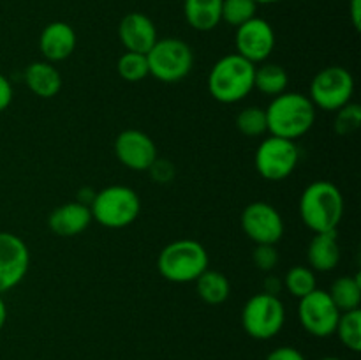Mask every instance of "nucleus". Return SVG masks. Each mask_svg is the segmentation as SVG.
Listing matches in <instances>:
<instances>
[{"label": "nucleus", "mask_w": 361, "mask_h": 360, "mask_svg": "<svg viewBox=\"0 0 361 360\" xmlns=\"http://www.w3.org/2000/svg\"><path fill=\"white\" fill-rule=\"evenodd\" d=\"M267 112V124L270 136L296 141L305 136L316 124L317 108L309 95L302 92H288L271 99Z\"/></svg>", "instance_id": "obj_1"}, {"label": "nucleus", "mask_w": 361, "mask_h": 360, "mask_svg": "<svg viewBox=\"0 0 361 360\" xmlns=\"http://www.w3.org/2000/svg\"><path fill=\"white\" fill-rule=\"evenodd\" d=\"M298 210L303 224L314 233L335 232L344 215V196L330 180H316L303 189Z\"/></svg>", "instance_id": "obj_2"}, {"label": "nucleus", "mask_w": 361, "mask_h": 360, "mask_svg": "<svg viewBox=\"0 0 361 360\" xmlns=\"http://www.w3.org/2000/svg\"><path fill=\"white\" fill-rule=\"evenodd\" d=\"M254 71L256 66L238 53L222 56L208 74V92L222 104L243 101L254 90Z\"/></svg>", "instance_id": "obj_3"}, {"label": "nucleus", "mask_w": 361, "mask_h": 360, "mask_svg": "<svg viewBox=\"0 0 361 360\" xmlns=\"http://www.w3.org/2000/svg\"><path fill=\"white\" fill-rule=\"evenodd\" d=\"M210 265L207 247L192 239H178L159 253L157 270L166 281L176 284L194 282Z\"/></svg>", "instance_id": "obj_4"}, {"label": "nucleus", "mask_w": 361, "mask_h": 360, "mask_svg": "<svg viewBox=\"0 0 361 360\" xmlns=\"http://www.w3.org/2000/svg\"><path fill=\"white\" fill-rule=\"evenodd\" d=\"M90 212L92 219L104 228H127L140 217L141 200L133 187L108 186L95 193Z\"/></svg>", "instance_id": "obj_5"}, {"label": "nucleus", "mask_w": 361, "mask_h": 360, "mask_svg": "<svg viewBox=\"0 0 361 360\" xmlns=\"http://www.w3.org/2000/svg\"><path fill=\"white\" fill-rule=\"evenodd\" d=\"M148 73L162 83H178L194 67L192 48L178 37L157 39L147 53Z\"/></svg>", "instance_id": "obj_6"}, {"label": "nucleus", "mask_w": 361, "mask_h": 360, "mask_svg": "<svg viewBox=\"0 0 361 360\" xmlns=\"http://www.w3.org/2000/svg\"><path fill=\"white\" fill-rule=\"evenodd\" d=\"M286 323V307L275 295L261 292L250 296L242 309V327L257 341L274 339Z\"/></svg>", "instance_id": "obj_7"}, {"label": "nucleus", "mask_w": 361, "mask_h": 360, "mask_svg": "<svg viewBox=\"0 0 361 360\" xmlns=\"http://www.w3.org/2000/svg\"><path fill=\"white\" fill-rule=\"evenodd\" d=\"M355 94V78L345 67L328 66L310 81L309 99L323 112H337L351 102Z\"/></svg>", "instance_id": "obj_8"}, {"label": "nucleus", "mask_w": 361, "mask_h": 360, "mask_svg": "<svg viewBox=\"0 0 361 360\" xmlns=\"http://www.w3.org/2000/svg\"><path fill=\"white\" fill-rule=\"evenodd\" d=\"M300 162V147L296 141L286 138L268 136L257 145L254 154L256 172L270 182L288 179Z\"/></svg>", "instance_id": "obj_9"}, {"label": "nucleus", "mask_w": 361, "mask_h": 360, "mask_svg": "<svg viewBox=\"0 0 361 360\" xmlns=\"http://www.w3.org/2000/svg\"><path fill=\"white\" fill-rule=\"evenodd\" d=\"M341 311L324 289H314L312 293L300 299L298 320L300 325L314 337H330L335 334Z\"/></svg>", "instance_id": "obj_10"}, {"label": "nucleus", "mask_w": 361, "mask_h": 360, "mask_svg": "<svg viewBox=\"0 0 361 360\" xmlns=\"http://www.w3.org/2000/svg\"><path fill=\"white\" fill-rule=\"evenodd\" d=\"M240 224L254 244L275 246L284 236V219L281 212L267 201H254L247 205L240 217Z\"/></svg>", "instance_id": "obj_11"}, {"label": "nucleus", "mask_w": 361, "mask_h": 360, "mask_svg": "<svg viewBox=\"0 0 361 360\" xmlns=\"http://www.w3.org/2000/svg\"><path fill=\"white\" fill-rule=\"evenodd\" d=\"M275 42L277 39H275L274 27L263 18L254 16L252 20L236 27V53L252 62L254 66L270 59L275 49Z\"/></svg>", "instance_id": "obj_12"}, {"label": "nucleus", "mask_w": 361, "mask_h": 360, "mask_svg": "<svg viewBox=\"0 0 361 360\" xmlns=\"http://www.w3.org/2000/svg\"><path fill=\"white\" fill-rule=\"evenodd\" d=\"M30 267V251L23 239L0 232V295L16 288Z\"/></svg>", "instance_id": "obj_13"}, {"label": "nucleus", "mask_w": 361, "mask_h": 360, "mask_svg": "<svg viewBox=\"0 0 361 360\" xmlns=\"http://www.w3.org/2000/svg\"><path fill=\"white\" fill-rule=\"evenodd\" d=\"M115 155L133 172H148L157 159L155 141L140 129H126L116 136Z\"/></svg>", "instance_id": "obj_14"}, {"label": "nucleus", "mask_w": 361, "mask_h": 360, "mask_svg": "<svg viewBox=\"0 0 361 360\" xmlns=\"http://www.w3.org/2000/svg\"><path fill=\"white\" fill-rule=\"evenodd\" d=\"M118 39L126 52L143 53L147 55L152 46L157 42V28L154 21L143 13H129L122 18L118 25Z\"/></svg>", "instance_id": "obj_15"}, {"label": "nucleus", "mask_w": 361, "mask_h": 360, "mask_svg": "<svg viewBox=\"0 0 361 360\" xmlns=\"http://www.w3.org/2000/svg\"><path fill=\"white\" fill-rule=\"evenodd\" d=\"M78 35L66 21H51L42 28L39 35V49L48 62L56 64L67 60L74 53Z\"/></svg>", "instance_id": "obj_16"}, {"label": "nucleus", "mask_w": 361, "mask_h": 360, "mask_svg": "<svg viewBox=\"0 0 361 360\" xmlns=\"http://www.w3.org/2000/svg\"><path fill=\"white\" fill-rule=\"evenodd\" d=\"M90 207L80 201L59 205L48 217V226L59 236H76L92 224Z\"/></svg>", "instance_id": "obj_17"}, {"label": "nucleus", "mask_w": 361, "mask_h": 360, "mask_svg": "<svg viewBox=\"0 0 361 360\" xmlns=\"http://www.w3.org/2000/svg\"><path fill=\"white\" fill-rule=\"evenodd\" d=\"M23 78L28 90L41 99L55 97L62 88V74L56 69L55 64L48 60H35L28 64Z\"/></svg>", "instance_id": "obj_18"}, {"label": "nucleus", "mask_w": 361, "mask_h": 360, "mask_svg": "<svg viewBox=\"0 0 361 360\" xmlns=\"http://www.w3.org/2000/svg\"><path fill=\"white\" fill-rule=\"evenodd\" d=\"M307 260L314 272H331L341 263V244L335 232L314 233L307 249Z\"/></svg>", "instance_id": "obj_19"}, {"label": "nucleus", "mask_w": 361, "mask_h": 360, "mask_svg": "<svg viewBox=\"0 0 361 360\" xmlns=\"http://www.w3.org/2000/svg\"><path fill=\"white\" fill-rule=\"evenodd\" d=\"M183 16L194 30H214L222 21V0H183Z\"/></svg>", "instance_id": "obj_20"}, {"label": "nucleus", "mask_w": 361, "mask_h": 360, "mask_svg": "<svg viewBox=\"0 0 361 360\" xmlns=\"http://www.w3.org/2000/svg\"><path fill=\"white\" fill-rule=\"evenodd\" d=\"M194 282H196V292L200 299L208 306H221L229 299V293H231L229 279L222 272L212 270V268H207Z\"/></svg>", "instance_id": "obj_21"}, {"label": "nucleus", "mask_w": 361, "mask_h": 360, "mask_svg": "<svg viewBox=\"0 0 361 360\" xmlns=\"http://www.w3.org/2000/svg\"><path fill=\"white\" fill-rule=\"evenodd\" d=\"M328 295L341 313L360 309L361 304V279L356 275H341L331 282Z\"/></svg>", "instance_id": "obj_22"}, {"label": "nucleus", "mask_w": 361, "mask_h": 360, "mask_svg": "<svg viewBox=\"0 0 361 360\" xmlns=\"http://www.w3.org/2000/svg\"><path fill=\"white\" fill-rule=\"evenodd\" d=\"M289 83V74L279 64H267L263 62L261 66H256L254 71V88L259 90L261 94L277 97L284 94Z\"/></svg>", "instance_id": "obj_23"}, {"label": "nucleus", "mask_w": 361, "mask_h": 360, "mask_svg": "<svg viewBox=\"0 0 361 360\" xmlns=\"http://www.w3.org/2000/svg\"><path fill=\"white\" fill-rule=\"evenodd\" d=\"M282 282H284V289H288L298 300L317 289L316 272L305 265H296V267L289 268L282 277Z\"/></svg>", "instance_id": "obj_24"}, {"label": "nucleus", "mask_w": 361, "mask_h": 360, "mask_svg": "<svg viewBox=\"0 0 361 360\" xmlns=\"http://www.w3.org/2000/svg\"><path fill=\"white\" fill-rule=\"evenodd\" d=\"M335 334L345 348L358 353L361 349V311L355 309L341 313Z\"/></svg>", "instance_id": "obj_25"}, {"label": "nucleus", "mask_w": 361, "mask_h": 360, "mask_svg": "<svg viewBox=\"0 0 361 360\" xmlns=\"http://www.w3.org/2000/svg\"><path fill=\"white\" fill-rule=\"evenodd\" d=\"M236 129L249 138H259L264 133H268L267 124V112L259 106H247L236 115Z\"/></svg>", "instance_id": "obj_26"}, {"label": "nucleus", "mask_w": 361, "mask_h": 360, "mask_svg": "<svg viewBox=\"0 0 361 360\" xmlns=\"http://www.w3.org/2000/svg\"><path fill=\"white\" fill-rule=\"evenodd\" d=\"M116 71H118L120 78L129 83H137L143 81L148 76V60L147 55L143 53H133L126 52L116 62Z\"/></svg>", "instance_id": "obj_27"}, {"label": "nucleus", "mask_w": 361, "mask_h": 360, "mask_svg": "<svg viewBox=\"0 0 361 360\" xmlns=\"http://www.w3.org/2000/svg\"><path fill=\"white\" fill-rule=\"evenodd\" d=\"M257 4L254 0H222V21L240 27L256 16Z\"/></svg>", "instance_id": "obj_28"}, {"label": "nucleus", "mask_w": 361, "mask_h": 360, "mask_svg": "<svg viewBox=\"0 0 361 360\" xmlns=\"http://www.w3.org/2000/svg\"><path fill=\"white\" fill-rule=\"evenodd\" d=\"M361 126V108L356 102H348L335 112V133L338 136H351Z\"/></svg>", "instance_id": "obj_29"}, {"label": "nucleus", "mask_w": 361, "mask_h": 360, "mask_svg": "<svg viewBox=\"0 0 361 360\" xmlns=\"http://www.w3.org/2000/svg\"><path fill=\"white\" fill-rule=\"evenodd\" d=\"M252 261L257 270L271 272L279 263V253L270 244H256L252 251Z\"/></svg>", "instance_id": "obj_30"}, {"label": "nucleus", "mask_w": 361, "mask_h": 360, "mask_svg": "<svg viewBox=\"0 0 361 360\" xmlns=\"http://www.w3.org/2000/svg\"><path fill=\"white\" fill-rule=\"evenodd\" d=\"M148 173L152 175V179L157 184H169L173 179H175V166H173L171 161L168 159H155L154 164L148 168Z\"/></svg>", "instance_id": "obj_31"}, {"label": "nucleus", "mask_w": 361, "mask_h": 360, "mask_svg": "<svg viewBox=\"0 0 361 360\" xmlns=\"http://www.w3.org/2000/svg\"><path fill=\"white\" fill-rule=\"evenodd\" d=\"M267 360H307L300 349L293 346H279L267 355Z\"/></svg>", "instance_id": "obj_32"}, {"label": "nucleus", "mask_w": 361, "mask_h": 360, "mask_svg": "<svg viewBox=\"0 0 361 360\" xmlns=\"http://www.w3.org/2000/svg\"><path fill=\"white\" fill-rule=\"evenodd\" d=\"M13 102V85L9 78L0 73V113L6 112Z\"/></svg>", "instance_id": "obj_33"}, {"label": "nucleus", "mask_w": 361, "mask_h": 360, "mask_svg": "<svg viewBox=\"0 0 361 360\" xmlns=\"http://www.w3.org/2000/svg\"><path fill=\"white\" fill-rule=\"evenodd\" d=\"M284 289V282H282L281 277L277 275H268L263 282V292L268 293V295L279 296V293Z\"/></svg>", "instance_id": "obj_34"}, {"label": "nucleus", "mask_w": 361, "mask_h": 360, "mask_svg": "<svg viewBox=\"0 0 361 360\" xmlns=\"http://www.w3.org/2000/svg\"><path fill=\"white\" fill-rule=\"evenodd\" d=\"M349 13H351V21H353V27L356 30L361 28V0H351L349 4Z\"/></svg>", "instance_id": "obj_35"}, {"label": "nucleus", "mask_w": 361, "mask_h": 360, "mask_svg": "<svg viewBox=\"0 0 361 360\" xmlns=\"http://www.w3.org/2000/svg\"><path fill=\"white\" fill-rule=\"evenodd\" d=\"M6 321H7V306H6V300H4L2 295H0V330L4 328Z\"/></svg>", "instance_id": "obj_36"}, {"label": "nucleus", "mask_w": 361, "mask_h": 360, "mask_svg": "<svg viewBox=\"0 0 361 360\" xmlns=\"http://www.w3.org/2000/svg\"><path fill=\"white\" fill-rule=\"evenodd\" d=\"M256 4H263V6H268V4H275V2H281V0H254Z\"/></svg>", "instance_id": "obj_37"}, {"label": "nucleus", "mask_w": 361, "mask_h": 360, "mask_svg": "<svg viewBox=\"0 0 361 360\" xmlns=\"http://www.w3.org/2000/svg\"><path fill=\"white\" fill-rule=\"evenodd\" d=\"M321 360H341V359H337V356H324V359Z\"/></svg>", "instance_id": "obj_38"}]
</instances>
